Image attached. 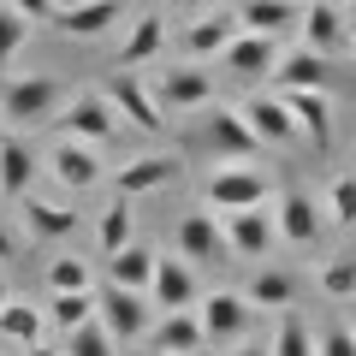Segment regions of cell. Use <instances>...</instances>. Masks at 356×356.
Instances as JSON below:
<instances>
[{
    "instance_id": "6da1fadb",
    "label": "cell",
    "mask_w": 356,
    "mask_h": 356,
    "mask_svg": "<svg viewBox=\"0 0 356 356\" xmlns=\"http://www.w3.org/2000/svg\"><path fill=\"white\" fill-rule=\"evenodd\" d=\"M65 107V83L60 77H6V89H0V119L6 125H18V131H36V125H48L54 113Z\"/></svg>"
},
{
    "instance_id": "7a4b0ae2",
    "label": "cell",
    "mask_w": 356,
    "mask_h": 356,
    "mask_svg": "<svg viewBox=\"0 0 356 356\" xmlns=\"http://www.w3.org/2000/svg\"><path fill=\"white\" fill-rule=\"evenodd\" d=\"M267 196H273V172L267 166H220L214 178L202 184V208H214V214H238V208H267Z\"/></svg>"
},
{
    "instance_id": "3957f363",
    "label": "cell",
    "mask_w": 356,
    "mask_h": 356,
    "mask_svg": "<svg viewBox=\"0 0 356 356\" xmlns=\"http://www.w3.org/2000/svg\"><path fill=\"white\" fill-rule=\"evenodd\" d=\"M95 321H102V332L113 344H137L154 327V303H149V291H119V285H107L95 297Z\"/></svg>"
},
{
    "instance_id": "277c9868",
    "label": "cell",
    "mask_w": 356,
    "mask_h": 356,
    "mask_svg": "<svg viewBox=\"0 0 356 356\" xmlns=\"http://www.w3.org/2000/svg\"><path fill=\"white\" fill-rule=\"evenodd\" d=\"M202 149L214 154V161L238 166V161H255V154H261V137H255V131L243 125V113H238V107L208 102V107H202Z\"/></svg>"
},
{
    "instance_id": "5b68a950",
    "label": "cell",
    "mask_w": 356,
    "mask_h": 356,
    "mask_svg": "<svg viewBox=\"0 0 356 356\" xmlns=\"http://www.w3.org/2000/svg\"><path fill=\"white\" fill-rule=\"evenodd\" d=\"M149 95H154L161 113H202L214 102V72H202V65H166V72H154Z\"/></svg>"
},
{
    "instance_id": "8992f818",
    "label": "cell",
    "mask_w": 356,
    "mask_h": 356,
    "mask_svg": "<svg viewBox=\"0 0 356 356\" xmlns=\"http://www.w3.org/2000/svg\"><path fill=\"white\" fill-rule=\"evenodd\" d=\"M60 131H65L72 143L102 149V143H113V137H119V113L107 107L102 89H83V95H65V107H60Z\"/></svg>"
},
{
    "instance_id": "52a82bcc",
    "label": "cell",
    "mask_w": 356,
    "mask_h": 356,
    "mask_svg": "<svg viewBox=\"0 0 356 356\" xmlns=\"http://www.w3.org/2000/svg\"><path fill=\"white\" fill-rule=\"evenodd\" d=\"M119 24H131L125 0H60V13H54V30L60 36H77V42L113 36Z\"/></svg>"
},
{
    "instance_id": "ba28073f",
    "label": "cell",
    "mask_w": 356,
    "mask_h": 356,
    "mask_svg": "<svg viewBox=\"0 0 356 356\" xmlns=\"http://www.w3.org/2000/svg\"><path fill=\"white\" fill-rule=\"evenodd\" d=\"M102 95H107V107L119 113V125H137V131H149V137H161V131H166V113L154 107L149 83H143L137 72H113V83H107Z\"/></svg>"
},
{
    "instance_id": "9c48e42d",
    "label": "cell",
    "mask_w": 356,
    "mask_h": 356,
    "mask_svg": "<svg viewBox=\"0 0 356 356\" xmlns=\"http://www.w3.org/2000/svg\"><path fill=\"white\" fill-rule=\"evenodd\" d=\"M178 255L191 267H208V261H232V243H226V226L214 220V208H191L178 220Z\"/></svg>"
},
{
    "instance_id": "30bf717a",
    "label": "cell",
    "mask_w": 356,
    "mask_h": 356,
    "mask_svg": "<svg viewBox=\"0 0 356 356\" xmlns=\"http://www.w3.org/2000/svg\"><path fill=\"white\" fill-rule=\"evenodd\" d=\"M226 226V243H232V261H267L280 232H273V208H238V214L220 220Z\"/></svg>"
},
{
    "instance_id": "8fae6325",
    "label": "cell",
    "mask_w": 356,
    "mask_h": 356,
    "mask_svg": "<svg viewBox=\"0 0 356 356\" xmlns=\"http://www.w3.org/2000/svg\"><path fill=\"white\" fill-rule=\"evenodd\" d=\"M196 321H202V344H238L243 332H250L255 309L243 303V291H214L196 309Z\"/></svg>"
},
{
    "instance_id": "7c38bea8",
    "label": "cell",
    "mask_w": 356,
    "mask_h": 356,
    "mask_svg": "<svg viewBox=\"0 0 356 356\" xmlns=\"http://www.w3.org/2000/svg\"><path fill=\"white\" fill-rule=\"evenodd\" d=\"M149 303H154V315H172V309H191L196 303V267L184 261V255H154Z\"/></svg>"
},
{
    "instance_id": "4fadbf2b",
    "label": "cell",
    "mask_w": 356,
    "mask_h": 356,
    "mask_svg": "<svg viewBox=\"0 0 356 356\" xmlns=\"http://www.w3.org/2000/svg\"><path fill=\"white\" fill-rule=\"evenodd\" d=\"M48 172H54V184L60 191H95L102 184V154L89 149V143H72V137H60L54 143V154H48Z\"/></svg>"
},
{
    "instance_id": "5bb4252c",
    "label": "cell",
    "mask_w": 356,
    "mask_h": 356,
    "mask_svg": "<svg viewBox=\"0 0 356 356\" xmlns=\"http://www.w3.org/2000/svg\"><path fill=\"white\" fill-rule=\"evenodd\" d=\"M238 113H243V125H250L255 137H261V149H267V143H273V149L297 143V119H291V107H285L280 95H273V89H255V95L238 107Z\"/></svg>"
},
{
    "instance_id": "9a60e30c",
    "label": "cell",
    "mask_w": 356,
    "mask_h": 356,
    "mask_svg": "<svg viewBox=\"0 0 356 356\" xmlns=\"http://www.w3.org/2000/svg\"><path fill=\"white\" fill-rule=\"evenodd\" d=\"M297 119V137H309L315 149H332V95L327 89H273Z\"/></svg>"
},
{
    "instance_id": "2e32d148",
    "label": "cell",
    "mask_w": 356,
    "mask_h": 356,
    "mask_svg": "<svg viewBox=\"0 0 356 356\" xmlns=\"http://www.w3.org/2000/svg\"><path fill=\"white\" fill-rule=\"evenodd\" d=\"M273 232H280V243H291V250H309V243L321 238V202L309 191H285L280 208H273Z\"/></svg>"
},
{
    "instance_id": "e0dca14e",
    "label": "cell",
    "mask_w": 356,
    "mask_h": 356,
    "mask_svg": "<svg viewBox=\"0 0 356 356\" xmlns=\"http://www.w3.org/2000/svg\"><path fill=\"white\" fill-rule=\"evenodd\" d=\"M184 172V161H178V154H137V161H125L113 172V191L125 196H149V191H166V184H172V178Z\"/></svg>"
},
{
    "instance_id": "ac0fdd59",
    "label": "cell",
    "mask_w": 356,
    "mask_h": 356,
    "mask_svg": "<svg viewBox=\"0 0 356 356\" xmlns=\"http://www.w3.org/2000/svg\"><path fill=\"white\" fill-rule=\"evenodd\" d=\"M350 24H344V13L332 6V0H309L303 6V48H315L321 60H332V54L350 48Z\"/></svg>"
},
{
    "instance_id": "d6986e66",
    "label": "cell",
    "mask_w": 356,
    "mask_h": 356,
    "mask_svg": "<svg viewBox=\"0 0 356 356\" xmlns=\"http://www.w3.org/2000/svg\"><path fill=\"white\" fill-rule=\"evenodd\" d=\"M238 36H243L238 13H196L191 24H184V54H191V60H220Z\"/></svg>"
},
{
    "instance_id": "ffe728a7",
    "label": "cell",
    "mask_w": 356,
    "mask_h": 356,
    "mask_svg": "<svg viewBox=\"0 0 356 356\" xmlns=\"http://www.w3.org/2000/svg\"><path fill=\"white\" fill-rule=\"evenodd\" d=\"M166 54V18L161 13H143L125 24V42H119V60L113 72H137V65H154Z\"/></svg>"
},
{
    "instance_id": "44dd1931",
    "label": "cell",
    "mask_w": 356,
    "mask_h": 356,
    "mask_svg": "<svg viewBox=\"0 0 356 356\" xmlns=\"http://www.w3.org/2000/svg\"><path fill=\"white\" fill-rule=\"evenodd\" d=\"M220 65H226L232 77L267 83V77H273V65H280V42H273V36H250V30H243V36L232 42L226 54H220Z\"/></svg>"
},
{
    "instance_id": "7402d4cb",
    "label": "cell",
    "mask_w": 356,
    "mask_h": 356,
    "mask_svg": "<svg viewBox=\"0 0 356 356\" xmlns=\"http://www.w3.org/2000/svg\"><path fill=\"white\" fill-rule=\"evenodd\" d=\"M149 350H172V356H202V321L196 309H172V315H154L149 327Z\"/></svg>"
},
{
    "instance_id": "603a6c76",
    "label": "cell",
    "mask_w": 356,
    "mask_h": 356,
    "mask_svg": "<svg viewBox=\"0 0 356 356\" xmlns=\"http://www.w3.org/2000/svg\"><path fill=\"white\" fill-rule=\"evenodd\" d=\"M238 24L250 30V36H273V42H280L285 30L303 24V0H243Z\"/></svg>"
},
{
    "instance_id": "cb8c5ba5",
    "label": "cell",
    "mask_w": 356,
    "mask_h": 356,
    "mask_svg": "<svg viewBox=\"0 0 356 356\" xmlns=\"http://www.w3.org/2000/svg\"><path fill=\"white\" fill-rule=\"evenodd\" d=\"M332 83V60H321L315 48H291L273 65V89H327Z\"/></svg>"
},
{
    "instance_id": "d4e9b609",
    "label": "cell",
    "mask_w": 356,
    "mask_h": 356,
    "mask_svg": "<svg viewBox=\"0 0 356 356\" xmlns=\"http://www.w3.org/2000/svg\"><path fill=\"white\" fill-rule=\"evenodd\" d=\"M243 303L267 309V315H285L297 303V273H285V267H255V280L243 285Z\"/></svg>"
},
{
    "instance_id": "484cf974",
    "label": "cell",
    "mask_w": 356,
    "mask_h": 356,
    "mask_svg": "<svg viewBox=\"0 0 356 356\" xmlns=\"http://www.w3.org/2000/svg\"><path fill=\"white\" fill-rule=\"evenodd\" d=\"M30 178H36V149H30L24 137H0V196L24 202Z\"/></svg>"
},
{
    "instance_id": "4316f807",
    "label": "cell",
    "mask_w": 356,
    "mask_h": 356,
    "mask_svg": "<svg viewBox=\"0 0 356 356\" xmlns=\"http://www.w3.org/2000/svg\"><path fill=\"white\" fill-rule=\"evenodd\" d=\"M154 280V250L149 243H125L119 255H107V285H119V291H149Z\"/></svg>"
},
{
    "instance_id": "83f0119b",
    "label": "cell",
    "mask_w": 356,
    "mask_h": 356,
    "mask_svg": "<svg viewBox=\"0 0 356 356\" xmlns=\"http://www.w3.org/2000/svg\"><path fill=\"white\" fill-rule=\"evenodd\" d=\"M24 226H30V238H72L77 232V214L65 202H48V196H24Z\"/></svg>"
},
{
    "instance_id": "f1b7e54d",
    "label": "cell",
    "mask_w": 356,
    "mask_h": 356,
    "mask_svg": "<svg viewBox=\"0 0 356 356\" xmlns=\"http://www.w3.org/2000/svg\"><path fill=\"white\" fill-rule=\"evenodd\" d=\"M95 243H102V255H119L125 243H137V220H131L125 196H113V202L102 208V220H95Z\"/></svg>"
},
{
    "instance_id": "f546056e",
    "label": "cell",
    "mask_w": 356,
    "mask_h": 356,
    "mask_svg": "<svg viewBox=\"0 0 356 356\" xmlns=\"http://www.w3.org/2000/svg\"><path fill=\"white\" fill-rule=\"evenodd\" d=\"M42 321H48V327H60V332L89 327V321H95V291H54L48 309H42Z\"/></svg>"
},
{
    "instance_id": "4dcf8cb0",
    "label": "cell",
    "mask_w": 356,
    "mask_h": 356,
    "mask_svg": "<svg viewBox=\"0 0 356 356\" xmlns=\"http://www.w3.org/2000/svg\"><path fill=\"white\" fill-rule=\"evenodd\" d=\"M42 332H48V321H42V309L18 303V297H6V309H0V339L6 344H42Z\"/></svg>"
},
{
    "instance_id": "1f68e13d",
    "label": "cell",
    "mask_w": 356,
    "mask_h": 356,
    "mask_svg": "<svg viewBox=\"0 0 356 356\" xmlns=\"http://www.w3.org/2000/svg\"><path fill=\"white\" fill-rule=\"evenodd\" d=\"M267 356H315V332H309V321L297 315V309H285V315H280Z\"/></svg>"
},
{
    "instance_id": "d6a6232c",
    "label": "cell",
    "mask_w": 356,
    "mask_h": 356,
    "mask_svg": "<svg viewBox=\"0 0 356 356\" xmlns=\"http://www.w3.org/2000/svg\"><path fill=\"white\" fill-rule=\"evenodd\" d=\"M321 214H327L332 226H356V172H332V184H327V202H321Z\"/></svg>"
},
{
    "instance_id": "836d02e7",
    "label": "cell",
    "mask_w": 356,
    "mask_h": 356,
    "mask_svg": "<svg viewBox=\"0 0 356 356\" xmlns=\"http://www.w3.org/2000/svg\"><path fill=\"white\" fill-rule=\"evenodd\" d=\"M30 30H36V24H24V18H18L13 6H6V0H0V77L13 72V60H18V54H24Z\"/></svg>"
},
{
    "instance_id": "e575fe53",
    "label": "cell",
    "mask_w": 356,
    "mask_h": 356,
    "mask_svg": "<svg viewBox=\"0 0 356 356\" xmlns=\"http://www.w3.org/2000/svg\"><path fill=\"white\" fill-rule=\"evenodd\" d=\"M321 297H332V303L356 297V255H332V261H321Z\"/></svg>"
},
{
    "instance_id": "d590c367",
    "label": "cell",
    "mask_w": 356,
    "mask_h": 356,
    "mask_svg": "<svg viewBox=\"0 0 356 356\" xmlns=\"http://www.w3.org/2000/svg\"><path fill=\"white\" fill-rule=\"evenodd\" d=\"M65 356H119V344L102 332V321H89V327H77V332H65V344H60Z\"/></svg>"
},
{
    "instance_id": "8d00e7d4",
    "label": "cell",
    "mask_w": 356,
    "mask_h": 356,
    "mask_svg": "<svg viewBox=\"0 0 356 356\" xmlns=\"http://www.w3.org/2000/svg\"><path fill=\"white\" fill-rule=\"evenodd\" d=\"M48 291H89V261H77V255H54V261H48Z\"/></svg>"
},
{
    "instance_id": "74e56055",
    "label": "cell",
    "mask_w": 356,
    "mask_h": 356,
    "mask_svg": "<svg viewBox=\"0 0 356 356\" xmlns=\"http://www.w3.org/2000/svg\"><path fill=\"white\" fill-rule=\"evenodd\" d=\"M315 356H356V332H350V327L315 332Z\"/></svg>"
},
{
    "instance_id": "f35d334b",
    "label": "cell",
    "mask_w": 356,
    "mask_h": 356,
    "mask_svg": "<svg viewBox=\"0 0 356 356\" xmlns=\"http://www.w3.org/2000/svg\"><path fill=\"white\" fill-rule=\"evenodd\" d=\"M24 24H54V13H60V0H6Z\"/></svg>"
},
{
    "instance_id": "ab89813d",
    "label": "cell",
    "mask_w": 356,
    "mask_h": 356,
    "mask_svg": "<svg viewBox=\"0 0 356 356\" xmlns=\"http://www.w3.org/2000/svg\"><path fill=\"white\" fill-rule=\"evenodd\" d=\"M13 255H18V232L0 220V261H13Z\"/></svg>"
},
{
    "instance_id": "60d3db41",
    "label": "cell",
    "mask_w": 356,
    "mask_h": 356,
    "mask_svg": "<svg viewBox=\"0 0 356 356\" xmlns=\"http://www.w3.org/2000/svg\"><path fill=\"white\" fill-rule=\"evenodd\" d=\"M202 6H214V0H166V13H202Z\"/></svg>"
},
{
    "instance_id": "b9f144b4",
    "label": "cell",
    "mask_w": 356,
    "mask_h": 356,
    "mask_svg": "<svg viewBox=\"0 0 356 356\" xmlns=\"http://www.w3.org/2000/svg\"><path fill=\"white\" fill-rule=\"evenodd\" d=\"M232 356H267V344H250V339H238V344H232Z\"/></svg>"
},
{
    "instance_id": "7bdbcfd3",
    "label": "cell",
    "mask_w": 356,
    "mask_h": 356,
    "mask_svg": "<svg viewBox=\"0 0 356 356\" xmlns=\"http://www.w3.org/2000/svg\"><path fill=\"white\" fill-rule=\"evenodd\" d=\"M24 356H65L60 344H24Z\"/></svg>"
},
{
    "instance_id": "ee69618b",
    "label": "cell",
    "mask_w": 356,
    "mask_h": 356,
    "mask_svg": "<svg viewBox=\"0 0 356 356\" xmlns=\"http://www.w3.org/2000/svg\"><path fill=\"white\" fill-rule=\"evenodd\" d=\"M339 13H344V24H350V36H356V0H344Z\"/></svg>"
},
{
    "instance_id": "f6af8a7d",
    "label": "cell",
    "mask_w": 356,
    "mask_h": 356,
    "mask_svg": "<svg viewBox=\"0 0 356 356\" xmlns=\"http://www.w3.org/2000/svg\"><path fill=\"white\" fill-rule=\"evenodd\" d=\"M6 297H13V285H6V280H0V309H6Z\"/></svg>"
},
{
    "instance_id": "bcb514c9",
    "label": "cell",
    "mask_w": 356,
    "mask_h": 356,
    "mask_svg": "<svg viewBox=\"0 0 356 356\" xmlns=\"http://www.w3.org/2000/svg\"><path fill=\"white\" fill-rule=\"evenodd\" d=\"M149 356H172V350H149Z\"/></svg>"
},
{
    "instance_id": "7dc6e473",
    "label": "cell",
    "mask_w": 356,
    "mask_h": 356,
    "mask_svg": "<svg viewBox=\"0 0 356 356\" xmlns=\"http://www.w3.org/2000/svg\"><path fill=\"white\" fill-rule=\"evenodd\" d=\"M332 6H344V0H332Z\"/></svg>"
},
{
    "instance_id": "c3c4849f",
    "label": "cell",
    "mask_w": 356,
    "mask_h": 356,
    "mask_svg": "<svg viewBox=\"0 0 356 356\" xmlns=\"http://www.w3.org/2000/svg\"><path fill=\"white\" fill-rule=\"evenodd\" d=\"M350 332H356V321H350Z\"/></svg>"
},
{
    "instance_id": "681fc988",
    "label": "cell",
    "mask_w": 356,
    "mask_h": 356,
    "mask_svg": "<svg viewBox=\"0 0 356 356\" xmlns=\"http://www.w3.org/2000/svg\"><path fill=\"white\" fill-rule=\"evenodd\" d=\"M0 125H6V119H0Z\"/></svg>"
}]
</instances>
